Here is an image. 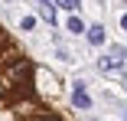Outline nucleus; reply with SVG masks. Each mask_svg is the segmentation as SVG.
<instances>
[{
  "label": "nucleus",
  "instance_id": "1",
  "mask_svg": "<svg viewBox=\"0 0 127 121\" xmlns=\"http://www.w3.org/2000/svg\"><path fill=\"white\" fill-rule=\"evenodd\" d=\"M30 82H33V62L16 53L13 62L3 69V75H0V85L3 88H16V85H30Z\"/></svg>",
  "mask_w": 127,
  "mask_h": 121
},
{
  "label": "nucleus",
  "instance_id": "2",
  "mask_svg": "<svg viewBox=\"0 0 127 121\" xmlns=\"http://www.w3.org/2000/svg\"><path fill=\"white\" fill-rule=\"evenodd\" d=\"M72 105L78 108V111H88L91 108V98H88V92H85V79H75L72 82Z\"/></svg>",
  "mask_w": 127,
  "mask_h": 121
},
{
  "label": "nucleus",
  "instance_id": "3",
  "mask_svg": "<svg viewBox=\"0 0 127 121\" xmlns=\"http://www.w3.org/2000/svg\"><path fill=\"white\" fill-rule=\"evenodd\" d=\"M98 65L104 69V72H121V69H124V59H121L117 53H111V56H104V59H101Z\"/></svg>",
  "mask_w": 127,
  "mask_h": 121
},
{
  "label": "nucleus",
  "instance_id": "4",
  "mask_svg": "<svg viewBox=\"0 0 127 121\" xmlns=\"http://www.w3.org/2000/svg\"><path fill=\"white\" fill-rule=\"evenodd\" d=\"M65 26H68V33H72V36H82V33H85V23H82V16H78V13H68Z\"/></svg>",
  "mask_w": 127,
  "mask_h": 121
},
{
  "label": "nucleus",
  "instance_id": "5",
  "mask_svg": "<svg viewBox=\"0 0 127 121\" xmlns=\"http://www.w3.org/2000/svg\"><path fill=\"white\" fill-rule=\"evenodd\" d=\"M30 121H65V118H62L59 111H49V108H39V111H36V115H33Z\"/></svg>",
  "mask_w": 127,
  "mask_h": 121
},
{
  "label": "nucleus",
  "instance_id": "6",
  "mask_svg": "<svg viewBox=\"0 0 127 121\" xmlns=\"http://www.w3.org/2000/svg\"><path fill=\"white\" fill-rule=\"evenodd\" d=\"M85 36H88V43H91V46H104V30H101V26L85 30Z\"/></svg>",
  "mask_w": 127,
  "mask_h": 121
},
{
  "label": "nucleus",
  "instance_id": "7",
  "mask_svg": "<svg viewBox=\"0 0 127 121\" xmlns=\"http://www.w3.org/2000/svg\"><path fill=\"white\" fill-rule=\"evenodd\" d=\"M56 7H62V10H68V13H75L78 10V0H52Z\"/></svg>",
  "mask_w": 127,
  "mask_h": 121
},
{
  "label": "nucleus",
  "instance_id": "8",
  "mask_svg": "<svg viewBox=\"0 0 127 121\" xmlns=\"http://www.w3.org/2000/svg\"><path fill=\"white\" fill-rule=\"evenodd\" d=\"M23 30H36V16H26V20H23Z\"/></svg>",
  "mask_w": 127,
  "mask_h": 121
},
{
  "label": "nucleus",
  "instance_id": "9",
  "mask_svg": "<svg viewBox=\"0 0 127 121\" xmlns=\"http://www.w3.org/2000/svg\"><path fill=\"white\" fill-rule=\"evenodd\" d=\"M121 30H124V33H127V13H124V16H121Z\"/></svg>",
  "mask_w": 127,
  "mask_h": 121
}]
</instances>
